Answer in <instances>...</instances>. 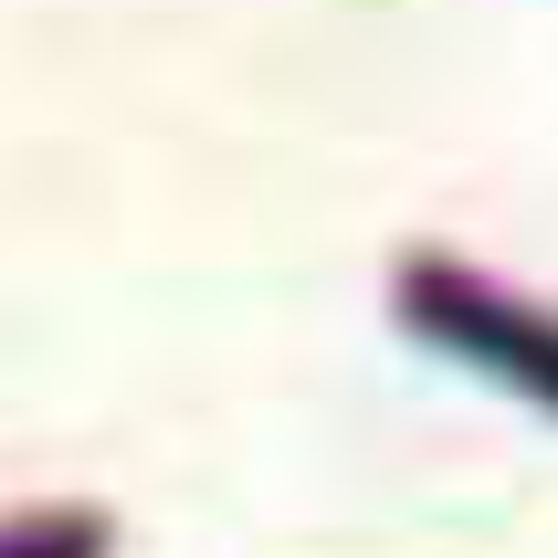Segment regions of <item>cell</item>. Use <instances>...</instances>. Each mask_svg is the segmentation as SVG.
I'll use <instances>...</instances> for the list:
<instances>
[{
    "mask_svg": "<svg viewBox=\"0 0 558 558\" xmlns=\"http://www.w3.org/2000/svg\"><path fill=\"white\" fill-rule=\"evenodd\" d=\"M401 327L433 338L442 359L506 379L517 401L558 411V316L527 306V295H506V284H485L474 264H453V253H401Z\"/></svg>",
    "mask_w": 558,
    "mask_h": 558,
    "instance_id": "cell-1",
    "label": "cell"
},
{
    "mask_svg": "<svg viewBox=\"0 0 558 558\" xmlns=\"http://www.w3.org/2000/svg\"><path fill=\"white\" fill-rule=\"evenodd\" d=\"M117 527H106V506H32L0 527V558H106Z\"/></svg>",
    "mask_w": 558,
    "mask_h": 558,
    "instance_id": "cell-2",
    "label": "cell"
}]
</instances>
